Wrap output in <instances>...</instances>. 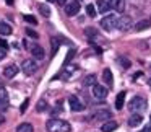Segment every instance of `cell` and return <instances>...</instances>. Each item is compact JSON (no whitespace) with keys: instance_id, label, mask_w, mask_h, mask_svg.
Here are the masks:
<instances>
[{"instance_id":"cell-1","label":"cell","mask_w":151,"mask_h":132,"mask_svg":"<svg viewBox=\"0 0 151 132\" xmlns=\"http://www.w3.org/2000/svg\"><path fill=\"white\" fill-rule=\"evenodd\" d=\"M46 129L47 132H70L72 125L67 121H62V119H49L46 122Z\"/></svg>"},{"instance_id":"cell-2","label":"cell","mask_w":151,"mask_h":132,"mask_svg":"<svg viewBox=\"0 0 151 132\" xmlns=\"http://www.w3.org/2000/svg\"><path fill=\"white\" fill-rule=\"evenodd\" d=\"M128 108H130L132 112H141V111H145V108H146V99L141 98V96H135V98L130 99Z\"/></svg>"},{"instance_id":"cell-3","label":"cell","mask_w":151,"mask_h":132,"mask_svg":"<svg viewBox=\"0 0 151 132\" xmlns=\"http://www.w3.org/2000/svg\"><path fill=\"white\" fill-rule=\"evenodd\" d=\"M21 69H23L24 75L31 77V75H34V73L37 72L39 65H37V62H36L34 59H26V60L23 62V65H21Z\"/></svg>"},{"instance_id":"cell-4","label":"cell","mask_w":151,"mask_h":132,"mask_svg":"<svg viewBox=\"0 0 151 132\" xmlns=\"http://www.w3.org/2000/svg\"><path fill=\"white\" fill-rule=\"evenodd\" d=\"M132 26H133L132 17H128V15H122V17L117 18V25H115V28H119L120 31H128Z\"/></svg>"},{"instance_id":"cell-5","label":"cell","mask_w":151,"mask_h":132,"mask_svg":"<svg viewBox=\"0 0 151 132\" xmlns=\"http://www.w3.org/2000/svg\"><path fill=\"white\" fill-rule=\"evenodd\" d=\"M115 25H117V17H115V15H107V17H104L101 20V26H102V30H106V31L114 30Z\"/></svg>"},{"instance_id":"cell-6","label":"cell","mask_w":151,"mask_h":132,"mask_svg":"<svg viewBox=\"0 0 151 132\" xmlns=\"http://www.w3.org/2000/svg\"><path fill=\"white\" fill-rule=\"evenodd\" d=\"M68 104H70V109H72V111H83V109H85V104L81 103V99L75 95L68 96Z\"/></svg>"},{"instance_id":"cell-7","label":"cell","mask_w":151,"mask_h":132,"mask_svg":"<svg viewBox=\"0 0 151 132\" xmlns=\"http://www.w3.org/2000/svg\"><path fill=\"white\" fill-rule=\"evenodd\" d=\"M78 12H80V2H76V0L68 2V4L65 5V13L68 15V17H75Z\"/></svg>"},{"instance_id":"cell-8","label":"cell","mask_w":151,"mask_h":132,"mask_svg":"<svg viewBox=\"0 0 151 132\" xmlns=\"http://www.w3.org/2000/svg\"><path fill=\"white\" fill-rule=\"evenodd\" d=\"M93 95L98 99H106V96H107V88H106L104 85H98V83H96V85L93 86Z\"/></svg>"},{"instance_id":"cell-9","label":"cell","mask_w":151,"mask_h":132,"mask_svg":"<svg viewBox=\"0 0 151 132\" xmlns=\"http://www.w3.org/2000/svg\"><path fill=\"white\" fill-rule=\"evenodd\" d=\"M5 109H8V91L4 86H0V111Z\"/></svg>"},{"instance_id":"cell-10","label":"cell","mask_w":151,"mask_h":132,"mask_svg":"<svg viewBox=\"0 0 151 132\" xmlns=\"http://www.w3.org/2000/svg\"><path fill=\"white\" fill-rule=\"evenodd\" d=\"M109 7L112 8V10H115L117 13H122V12L125 10V0H107Z\"/></svg>"},{"instance_id":"cell-11","label":"cell","mask_w":151,"mask_h":132,"mask_svg":"<svg viewBox=\"0 0 151 132\" xmlns=\"http://www.w3.org/2000/svg\"><path fill=\"white\" fill-rule=\"evenodd\" d=\"M28 47H29L31 54L34 56V59H39V60L44 59V49L41 46H37V44H31V46H28Z\"/></svg>"},{"instance_id":"cell-12","label":"cell","mask_w":151,"mask_h":132,"mask_svg":"<svg viewBox=\"0 0 151 132\" xmlns=\"http://www.w3.org/2000/svg\"><path fill=\"white\" fill-rule=\"evenodd\" d=\"M141 122H143V116H141L140 112H133V114L128 117V125H130V127H137Z\"/></svg>"},{"instance_id":"cell-13","label":"cell","mask_w":151,"mask_h":132,"mask_svg":"<svg viewBox=\"0 0 151 132\" xmlns=\"http://www.w3.org/2000/svg\"><path fill=\"white\" fill-rule=\"evenodd\" d=\"M17 73H18V67L13 65V64H12V65H7L4 69V75L7 77V78H13Z\"/></svg>"},{"instance_id":"cell-14","label":"cell","mask_w":151,"mask_h":132,"mask_svg":"<svg viewBox=\"0 0 151 132\" xmlns=\"http://www.w3.org/2000/svg\"><path fill=\"white\" fill-rule=\"evenodd\" d=\"M117 127H119V124H117L115 121H106L104 124H102L101 131H102V132H114Z\"/></svg>"},{"instance_id":"cell-15","label":"cell","mask_w":151,"mask_h":132,"mask_svg":"<svg viewBox=\"0 0 151 132\" xmlns=\"http://www.w3.org/2000/svg\"><path fill=\"white\" fill-rule=\"evenodd\" d=\"M93 117L99 119V121H107V119L111 117V111H107V109H101V111L94 112V114H93Z\"/></svg>"},{"instance_id":"cell-16","label":"cell","mask_w":151,"mask_h":132,"mask_svg":"<svg viewBox=\"0 0 151 132\" xmlns=\"http://www.w3.org/2000/svg\"><path fill=\"white\" fill-rule=\"evenodd\" d=\"M125 95H127V93H125V91H120V93H119V95H117V98H115V109H117V111H119V109H122V108H124V103H125Z\"/></svg>"},{"instance_id":"cell-17","label":"cell","mask_w":151,"mask_h":132,"mask_svg":"<svg viewBox=\"0 0 151 132\" xmlns=\"http://www.w3.org/2000/svg\"><path fill=\"white\" fill-rule=\"evenodd\" d=\"M102 78H104V82H106V85H107V86H112L114 80H112V72H111V69H104V72H102Z\"/></svg>"},{"instance_id":"cell-18","label":"cell","mask_w":151,"mask_h":132,"mask_svg":"<svg viewBox=\"0 0 151 132\" xmlns=\"http://www.w3.org/2000/svg\"><path fill=\"white\" fill-rule=\"evenodd\" d=\"M148 28H151V20H141L135 25L137 31H143V30H148Z\"/></svg>"},{"instance_id":"cell-19","label":"cell","mask_w":151,"mask_h":132,"mask_svg":"<svg viewBox=\"0 0 151 132\" xmlns=\"http://www.w3.org/2000/svg\"><path fill=\"white\" fill-rule=\"evenodd\" d=\"M37 10H39V13L42 15V17H46V18L50 17V8H49V5L39 4V5H37Z\"/></svg>"},{"instance_id":"cell-20","label":"cell","mask_w":151,"mask_h":132,"mask_svg":"<svg viewBox=\"0 0 151 132\" xmlns=\"http://www.w3.org/2000/svg\"><path fill=\"white\" fill-rule=\"evenodd\" d=\"M17 132H34V127L29 124V122H23L17 127Z\"/></svg>"},{"instance_id":"cell-21","label":"cell","mask_w":151,"mask_h":132,"mask_svg":"<svg viewBox=\"0 0 151 132\" xmlns=\"http://www.w3.org/2000/svg\"><path fill=\"white\" fill-rule=\"evenodd\" d=\"M78 69L76 65H73V64H68V65H65V72H63V80H68V77L72 75L75 70Z\"/></svg>"},{"instance_id":"cell-22","label":"cell","mask_w":151,"mask_h":132,"mask_svg":"<svg viewBox=\"0 0 151 132\" xmlns=\"http://www.w3.org/2000/svg\"><path fill=\"white\" fill-rule=\"evenodd\" d=\"M98 8L101 13H107L109 10H111V7H109L107 0H98Z\"/></svg>"},{"instance_id":"cell-23","label":"cell","mask_w":151,"mask_h":132,"mask_svg":"<svg viewBox=\"0 0 151 132\" xmlns=\"http://www.w3.org/2000/svg\"><path fill=\"white\" fill-rule=\"evenodd\" d=\"M12 31H13V28H12L8 23H0V34L8 36V34H12Z\"/></svg>"},{"instance_id":"cell-24","label":"cell","mask_w":151,"mask_h":132,"mask_svg":"<svg viewBox=\"0 0 151 132\" xmlns=\"http://www.w3.org/2000/svg\"><path fill=\"white\" fill-rule=\"evenodd\" d=\"M83 85H85V86H94L96 85V75H94V73H91V75H88V77H86V78L85 80H83Z\"/></svg>"},{"instance_id":"cell-25","label":"cell","mask_w":151,"mask_h":132,"mask_svg":"<svg viewBox=\"0 0 151 132\" xmlns=\"http://www.w3.org/2000/svg\"><path fill=\"white\" fill-rule=\"evenodd\" d=\"M117 62L122 65V69H128V67H130V60H128L125 56H119L117 57Z\"/></svg>"},{"instance_id":"cell-26","label":"cell","mask_w":151,"mask_h":132,"mask_svg":"<svg viewBox=\"0 0 151 132\" xmlns=\"http://www.w3.org/2000/svg\"><path fill=\"white\" fill-rule=\"evenodd\" d=\"M59 47H60V41H59V38H54V39H52V52H50V56H52V57L57 54Z\"/></svg>"},{"instance_id":"cell-27","label":"cell","mask_w":151,"mask_h":132,"mask_svg":"<svg viewBox=\"0 0 151 132\" xmlns=\"http://www.w3.org/2000/svg\"><path fill=\"white\" fill-rule=\"evenodd\" d=\"M86 13H88V17L94 18L96 15H98V13H96V8H94V5H91V4H89V5H86Z\"/></svg>"},{"instance_id":"cell-28","label":"cell","mask_w":151,"mask_h":132,"mask_svg":"<svg viewBox=\"0 0 151 132\" xmlns=\"http://www.w3.org/2000/svg\"><path fill=\"white\" fill-rule=\"evenodd\" d=\"M73 57H75V51L72 49V51H68V56H67V59L63 60V65H68V64H70V60H72Z\"/></svg>"},{"instance_id":"cell-29","label":"cell","mask_w":151,"mask_h":132,"mask_svg":"<svg viewBox=\"0 0 151 132\" xmlns=\"http://www.w3.org/2000/svg\"><path fill=\"white\" fill-rule=\"evenodd\" d=\"M26 36L33 38V39H37V38H39V34H37L36 31H33L31 28H26Z\"/></svg>"},{"instance_id":"cell-30","label":"cell","mask_w":151,"mask_h":132,"mask_svg":"<svg viewBox=\"0 0 151 132\" xmlns=\"http://www.w3.org/2000/svg\"><path fill=\"white\" fill-rule=\"evenodd\" d=\"M24 21H28V23H31V25H36L37 23V20L33 17V15H24Z\"/></svg>"},{"instance_id":"cell-31","label":"cell","mask_w":151,"mask_h":132,"mask_svg":"<svg viewBox=\"0 0 151 132\" xmlns=\"http://www.w3.org/2000/svg\"><path fill=\"white\" fill-rule=\"evenodd\" d=\"M46 109H47L46 101H39V103H37V111H41V112H42V111H46Z\"/></svg>"},{"instance_id":"cell-32","label":"cell","mask_w":151,"mask_h":132,"mask_svg":"<svg viewBox=\"0 0 151 132\" xmlns=\"http://www.w3.org/2000/svg\"><path fill=\"white\" fill-rule=\"evenodd\" d=\"M0 47H2V49H7V47H8L7 41H5V39H2V38H0Z\"/></svg>"},{"instance_id":"cell-33","label":"cell","mask_w":151,"mask_h":132,"mask_svg":"<svg viewBox=\"0 0 151 132\" xmlns=\"http://www.w3.org/2000/svg\"><path fill=\"white\" fill-rule=\"evenodd\" d=\"M28 103H29V99H26V101H24L23 104H21V112H24V111H26V108H28Z\"/></svg>"},{"instance_id":"cell-34","label":"cell","mask_w":151,"mask_h":132,"mask_svg":"<svg viewBox=\"0 0 151 132\" xmlns=\"http://www.w3.org/2000/svg\"><path fill=\"white\" fill-rule=\"evenodd\" d=\"M5 56H7V54H5V51L2 49V47H0V60H2V59H5Z\"/></svg>"},{"instance_id":"cell-35","label":"cell","mask_w":151,"mask_h":132,"mask_svg":"<svg viewBox=\"0 0 151 132\" xmlns=\"http://www.w3.org/2000/svg\"><path fill=\"white\" fill-rule=\"evenodd\" d=\"M141 132H151V124L146 125V127H143V131H141Z\"/></svg>"},{"instance_id":"cell-36","label":"cell","mask_w":151,"mask_h":132,"mask_svg":"<svg viewBox=\"0 0 151 132\" xmlns=\"http://www.w3.org/2000/svg\"><path fill=\"white\" fill-rule=\"evenodd\" d=\"M55 2H57L59 5H65V0H55Z\"/></svg>"},{"instance_id":"cell-37","label":"cell","mask_w":151,"mask_h":132,"mask_svg":"<svg viewBox=\"0 0 151 132\" xmlns=\"http://www.w3.org/2000/svg\"><path fill=\"white\" fill-rule=\"evenodd\" d=\"M4 122H5V117H4V116H2V114H0V125L4 124Z\"/></svg>"},{"instance_id":"cell-38","label":"cell","mask_w":151,"mask_h":132,"mask_svg":"<svg viewBox=\"0 0 151 132\" xmlns=\"http://www.w3.org/2000/svg\"><path fill=\"white\" fill-rule=\"evenodd\" d=\"M5 2H7V5H10V7L13 5V0H5Z\"/></svg>"},{"instance_id":"cell-39","label":"cell","mask_w":151,"mask_h":132,"mask_svg":"<svg viewBox=\"0 0 151 132\" xmlns=\"http://www.w3.org/2000/svg\"><path fill=\"white\" fill-rule=\"evenodd\" d=\"M49 2H55V0H49Z\"/></svg>"},{"instance_id":"cell-40","label":"cell","mask_w":151,"mask_h":132,"mask_svg":"<svg viewBox=\"0 0 151 132\" xmlns=\"http://www.w3.org/2000/svg\"><path fill=\"white\" fill-rule=\"evenodd\" d=\"M150 86H151V80H150Z\"/></svg>"},{"instance_id":"cell-41","label":"cell","mask_w":151,"mask_h":132,"mask_svg":"<svg viewBox=\"0 0 151 132\" xmlns=\"http://www.w3.org/2000/svg\"><path fill=\"white\" fill-rule=\"evenodd\" d=\"M150 69H151V67H150Z\"/></svg>"}]
</instances>
